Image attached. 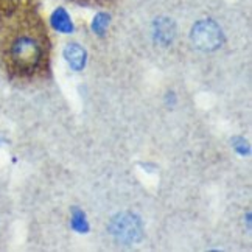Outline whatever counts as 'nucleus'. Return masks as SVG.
<instances>
[{
    "label": "nucleus",
    "instance_id": "nucleus-2",
    "mask_svg": "<svg viewBox=\"0 0 252 252\" xmlns=\"http://www.w3.org/2000/svg\"><path fill=\"white\" fill-rule=\"evenodd\" d=\"M189 41L199 53H215L224 44V33L213 19H199L190 28Z\"/></svg>",
    "mask_w": 252,
    "mask_h": 252
},
{
    "label": "nucleus",
    "instance_id": "nucleus-1",
    "mask_svg": "<svg viewBox=\"0 0 252 252\" xmlns=\"http://www.w3.org/2000/svg\"><path fill=\"white\" fill-rule=\"evenodd\" d=\"M47 56L45 37L34 30H24L8 39L2 60L5 61L8 70L16 75L28 76L42 69Z\"/></svg>",
    "mask_w": 252,
    "mask_h": 252
},
{
    "label": "nucleus",
    "instance_id": "nucleus-5",
    "mask_svg": "<svg viewBox=\"0 0 252 252\" xmlns=\"http://www.w3.org/2000/svg\"><path fill=\"white\" fill-rule=\"evenodd\" d=\"M6 232H8V212L3 206V199L0 198V245L3 243Z\"/></svg>",
    "mask_w": 252,
    "mask_h": 252
},
{
    "label": "nucleus",
    "instance_id": "nucleus-3",
    "mask_svg": "<svg viewBox=\"0 0 252 252\" xmlns=\"http://www.w3.org/2000/svg\"><path fill=\"white\" fill-rule=\"evenodd\" d=\"M108 232L111 237L120 245H135L142 238L143 224L142 221L129 212H122L115 215L108 226Z\"/></svg>",
    "mask_w": 252,
    "mask_h": 252
},
{
    "label": "nucleus",
    "instance_id": "nucleus-4",
    "mask_svg": "<svg viewBox=\"0 0 252 252\" xmlns=\"http://www.w3.org/2000/svg\"><path fill=\"white\" fill-rule=\"evenodd\" d=\"M64 56L69 65L73 70H81L84 67V61H86V52L84 48L80 47L78 44H67L65 50H64Z\"/></svg>",
    "mask_w": 252,
    "mask_h": 252
}]
</instances>
